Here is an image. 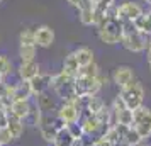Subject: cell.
Masks as SVG:
<instances>
[{"label":"cell","mask_w":151,"mask_h":146,"mask_svg":"<svg viewBox=\"0 0 151 146\" xmlns=\"http://www.w3.org/2000/svg\"><path fill=\"white\" fill-rule=\"evenodd\" d=\"M99 39L104 44H117L122 39V22L117 17H105L99 26Z\"/></svg>","instance_id":"6da1fadb"},{"label":"cell","mask_w":151,"mask_h":146,"mask_svg":"<svg viewBox=\"0 0 151 146\" xmlns=\"http://www.w3.org/2000/svg\"><path fill=\"white\" fill-rule=\"evenodd\" d=\"M119 93L124 99L127 109H131V111H136V109L144 105V88L141 85V82H137V80H132L129 85L121 88Z\"/></svg>","instance_id":"7a4b0ae2"},{"label":"cell","mask_w":151,"mask_h":146,"mask_svg":"<svg viewBox=\"0 0 151 146\" xmlns=\"http://www.w3.org/2000/svg\"><path fill=\"white\" fill-rule=\"evenodd\" d=\"M102 88V85L99 82V78H83L76 77L73 80V92L76 97H92L99 95V92Z\"/></svg>","instance_id":"3957f363"},{"label":"cell","mask_w":151,"mask_h":146,"mask_svg":"<svg viewBox=\"0 0 151 146\" xmlns=\"http://www.w3.org/2000/svg\"><path fill=\"white\" fill-rule=\"evenodd\" d=\"M121 44L131 53H143L148 46V36H144L141 31L127 32V34H122Z\"/></svg>","instance_id":"277c9868"},{"label":"cell","mask_w":151,"mask_h":146,"mask_svg":"<svg viewBox=\"0 0 151 146\" xmlns=\"http://www.w3.org/2000/svg\"><path fill=\"white\" fill-rule=\"evenodd\" d=\"M144 14L143 7L137 2H122L121 5H117V19L121 22H136L141 15Z\"/></svg>","instance_id":"5b68a950"},{"label":"cell","mask_w":151,"mask_h":146,"mask_svg":"<svg viewBox=\"0 0 151 146\" xmlns=\"http://www.w3.org/2000/svg\"><path fill=\"white\" fill-rule=\"evenodd\" d=\"M73 99H71V100H66V102H63V104L58 107V112H56V116L66 124V127L71 126V124L80 122V119H82V111L75 105Z\"/></svg>","instance_id":"8992f818"},{"label":"cell","mask_w":151,"mask_h":146,"mask_svg":"<svg viewBox=\"0 0 151 146\" xmlns=\"http://www.w3.org/2000/svg\"><path fill=\"white\" fill-rule=\"evenodd\" d=\"M110 78H112V82L119 87V90L124 88L126 85H129L132 80H136V78H134V70L131 68V66H126V65L117 66V68L114 70V73H112Z\"/></svg>","instance_id":"52a82bcc"},{"label":"cell","mask_w":151,"mask_h":146,"mask_svg":"<svg viewBox=\"0 0 151 146\" xmlns=\"http://www.w3.org/2000/svg\"><path fill=\"white\" fill-rule=\"evenodd\" d=\"M36 32V46H39V48H51V44L55 42V31L46 26V24H42V26H37L34 29Z\"/></svg>","instance_id":"ba28073f"},{"label":"cell","mask_w":151,"mask_h":146,"mask_svg":"<svg viewBox=\"0 0 151 146\" xmlns=\"http://www.w3.org/2000/svg\"><path fill=\"white\" fill-rule=\"evenodd\" d=\"M17 73H19L21 82H31L32 78H36L41 73V65L36 60L34 61H27V63H21L19 68H17Z\"/></svg>","instance_id":"9c48e42d"},{"label":"cell","mask_w":151,"mask_h":146,"mask_svg":"<svg viewBox=\"0 0 151 146\" xmlns=\"http://www.w3.org/2000/svg\"><path fill=\"white\" fill-rule=\"evenodd\" d=\"M31 111H32V104L31 100H14L12 105H10V111H9V116H14V117L21 119V121H27V117L31 116Z\"/></svg>","instance_id":"30bf717a"},{"label":"cell","mask_w":151,"mask_h":146,"mask_svg":"<svg viewBox=\"0 0 151 146\" xmlns=\"http://www.w3.org/2000/svg\"><path fill=\"white\" fill-rule=\"evenodd\" d=\"M80 126H82L83 132H85V136H92V134H97L99 131H102L104 134V129L100 122L97 121V117L93 114H85L82 119H80Z\"/></svg>","instance_id":"8fae6325"},{"label":"cell","mask_w":151,"mask_h":146,"mask_svg":"<svg viewBox=\"0 0 151 146\" xmlns=\"http://www.w3.org/2000/svg\"><path fill=\"white\" fill-rule=\"evenodd\" d=\"M31 88L34 95H41L42 92L49 90V85H51V73H39L36 78H32L31 82Z\"/></svg>","instance_id":"7c38bea8"},{"label":"cell","mask_w":151,"mask_h":146,"mask_svg":"<svg viewBox=\"0 0 151 146\" xmlns=\"http://www.w3.org/2000/svg\"><path fill=\"white\" fill-rule=\"evenodd\" d=\"M73 53H75L76 61H78V65H80V66H87V65L95 63V55H93V49H90L88 46H80V48H76Z\"/></svg>","instance_id":"4fadbf2b"},{"label":"cell","mask_w":151,"mask_h":146,"mask_svg":"<svg viewBox=\"0 0 151 146\" xmlns=\"http://www.w3.org/2000/svg\"><path fill=\"white\" fill-rule=\"evenodd\" d=\"M78 70H80V65H78V61H76L75 53H70V55H66L65 61H63L61 71L65 73V75H68L70 78H76V77H78Z\"/></svg>","instance_id":"5bb4252c"},{"label":"cell","mask_w":151,"mask_h":146,"mask_svg":"<svg viewBox=\"0 0 151 146\" xmlns=\"http://www.w3.org/2000/svg\"><path fill=\"white\" fill-rule=\"evenodd\" d=\"M7 129L10 131V134H12L14 141H17V139H21V136L24 134L26 124H24V121H21V119L14 117V116H9V126H7Z\"/></svg>","instance_id":"9a60e30c"},{"label":"cell","mask_w":151,"mask_h":146,"mask_svg":"<svg viewBox=\"0 0 151 146\" xmlns=\"http://www.w3.org/2000/svg\"><path fill=\"white\" fill-rule=\"evenodd\" d=\"M34 93L31 88L29 82H19L15 85V93H14V100H31Z\"/></svg>","instance_id":"2e32d148"},{"label":"cell","mask_w":151,"mask_h":146,"mask_svg":"<svg viewBox=\"0 0 151 146\" xmlns=\"http://www.w3.org/2000/svg\"><path fill=\"white\" fill-rule=\"evenodd\" d=\"M36 104L39 105V107H41V111L46 112V114H48V112H51V111H55V109L58 111L55 99H53V97L48 93V90L42 92L41 95H37V102H36Z\"/></svg>","instance_id":"e0dca14e"},{"label":"cell","mask_w":151,"mask_h":146,"mask_svg":"<svg viewBox=\"0 0 151 146\" xmlns=\"http://www.w3.org/2000/svg\"><path fill=\"white\" fill-rule=\"evenodd\" d=\"M71 141H73V136H71L70 129L68 127H63V129H60V131L56 132L55 141H53L51 145L53 146H70Z\"/></svg>","instance_id":"ac0fdd59"},{"label":"cell","mask_w":151,"mask_h":146,"mask_svg":"<svg viewBox=\"0 0 151 146\" xmlns=\"http://www.w3.org/2000/svg\"><path fill=\"white\" fill-rule=\"evenodd\" d=\"M134 24L144 36H151V10H146Z\"/></svg>","instance_id":"d6986e66"},{"label":"cell","mask_w":151,"mask_h":146,"mask_svg":"<svg viewBox=\"0 0 151 146\" xmlns=\"http://www.w3.org/2000/svg\"><path fill=\"white\" fill-rule=\"evenodd\" d=\"M134 127H136V131L139 132V136H141L143 141H146L148 138H151V112L146 116V119H144L143 122L134 124Z\"/></svg>","instance_id":"ffe728a7"},{"label":"cell","mask_w":151,"mask_h":146,"mask_svg":"<svg viewBox=\"0 0 151 146\" xmlns=\"http://www.w3.org/2000/svg\"><path fill=\"white\" fill-rule=\"evenodd\" d=\"M19 42H21V46H36V32H34V29H31V27L22 29L21 34H19Z\"/></svg>","instance_id":"44dd1931"},{"label":"cell","mask_w":151,"mask_h":146,"mask_svg":"<svg viewBox=\"0 0 151 146\" xmlns=\"http://www.w3.org/2000/svg\"><path fill=\"white\" fill-rule=\"evenodd\" d=\"M104 107H105V102H104L102 99L99 97V95H92L88 97V107H87V111L85 114H99V112L102 111Z\"/></svg>","instance_id":"7402d4cb"},{"label":"cell","mask_w":151,"mask_h":146,"mask_svg":"<svg viewBox=\"0 0 151 146\" xmlns=\"http://www.w3.org/2000/svg\"><path fill=\"white\" fill-rule=\"evenodd\" d=\"M99 75H100V68H99L97 63L80 66V70H78V77H83V78H97Z\"/></svg>","instance_id":"603a6c76"},{"label":"cell","mask_w":151,"mask_h":146,"mask_svg":"<svg viewBox=\"0 0 151 146\" xmlns=\"http://www.w3.org/2000/svg\"><path fill=\"white\" fill-rule=\"evenodd\" d=\"M36 48H37V46H19V58H21V63L34 61L36 60Z\"/></svg>","instance_id":"cb8c5ba5"},{"label":"cell","mask_w":151,"mask_h":146,"mask_svg":"<svg viewBox=\"0 0 151 146\" xmlns=\"http://www.w3.org/2000/svg\"><path fill=\"white\" fill-rule=\"evenodd\" d=\"M122 141L127 146H139L141 143H143V139H141V136H139V132L136 131V127H134V126H131V127H129V131H127V134L124 136Z\"/></svg>","instance_id":"d4e9b609"},{"label":"cell","mask_w":151,"mask_h":146,"mask_svg":"<svg viewBox=\"0 0 151 146\" xmlns=\"http://www.w3.org/2000/svg\"><path fill=\"white\" fill-rule=\"evenodd\" d=\"M116 116V126L122 124V126H132V111L131 109H126V111L119 112V114H114Z\"/></svg>","instance_id":"484cf974"},{"label":"cell","mask_w":151,"mask_h":146,"mask_svg":"<svg viewBox=\"0 0 151 146\" xmlns=\"http://www.w3.org/2000/svg\"><path fill=\"white\" fill-rule=\"evenodd\" d=\"M12 70H14L12 61H10L5 55H0V77L5 78L7 75H10V73H12Z\"/></svg>","instance_id":"4316f807"},{"label":"cell","mask_w":151,"mask_h":146,"mask_svg":"<svg viewBox=\"0 0 151 146\" xmlns=\"http://www.w3.org/2000/svg\"><path fill=\"white\" fill-rule=\"evenodd\" d=\"M150 112H151V109H150V107H144V105H143V107H139V109H136V111H132V126L143 122Z\"/></svg>","instance_id":"83f0119b"},{"label":"cell","mask_w":151,"mask_h":146,"mask_svg":"<svg viewBox=\"0 0 151 146\" xmlns=\"http://www.w3.org/2000/svg\"><path fill=\"white\" fill-rule=\"evenodd\" d=\"M110 109H112L114 114H119V112H122V111L127 109V105H126V102H124V99L121 97V93H117L116 95L114 102H112V105H110Z\"/></svg>","instance_id":"f1b7e54d"},{"label":"cell","mask_w":151,"mask_h":146,"mask_svg":"<svg viewBox=\"0 0 151 146\" xmlns=\"http://www.w3.org/2000/svg\"><path fill=\"white\" fill-rule=\"evenodd\" d=\"M12 141H14V138H12V134H10V131H9L7 127L0 129V146H7Z\"/></svg>","instance_id":"f546056e"},{"label":"cell","mask_w":151,"mask_h":146,"mask_svg":"<svg viewBox=\"0 0 151 146\" xmlns=\"http://www.w3.org/2000/svg\"><path fill=\"white\" fill-rule=\"evenodd\" d=\"M68 129H70V132H71L73 139H76V138H85V132H83V129H82V126H80V122L68 126Z\"/></svg>","instance_id":"4dcf8cb0"},{"label":"cell","mask_w":151,"mask_h":146,"mask_svg":"<svg viewBox=\"0 0 151 146\" xmlns=\"http://www.w3.org/2000/svg\"><path fill=\"white\" fill-rule=\"evenodd\" d=\"M93 2V7L102 9V10H107L109 7L114 5V0H92Z\"/></svg>","instance_id":"1f68e13d"},{"label":"cell","mask_w":151,"mask_h":146,"mask_svg":"<svg viewBox=\"0 0 151 146\" xmlns=\"http://www.w3.org/2000/svg\"><path fill=\"white\" fill-rule=\"evenodd\" d=\"M70 146H92V145H88L85 138H76V139L71 141V145H70Z\"/></svg>","instance_id":"d6a6232c"},{"label":"cell","mask_w":151,"mask_h":146,"mask_svg":"<svg viewBox=\"0 0 151 146\" xmlns=\"http://www.w3.org/2000/svg\"><path fill=\"white\" fill-rule=\"evenodd\" d=\"M7 126H9V114L0 116V129H5Z\"/></svg>","instance_id":"836d02e7"},{"label":"cell","mask_w":151,"mask_h":146,"mask_svg":"<svg viewBox=\"0 0 151 146\" xmlns=\"http://www.w3.org/2000/svg\"><path fill=\"white\" fill-rule=\"evenodd\" d=\"M99 82H100V85H102V87H105V85H109V80L110 78L107 77V75H102V71H100V75H99Z\"/></svg>","instance_id":"e575fe53"},{"label":"cell","mask_w":151,"mask_h":146,"mask_svg":"<svg viewBox=\"0 0 151 146\" xmlns=\"http://www.w3.org/2000/svg\"><path fill=\"white\" fill-rule=\"evenodd\" d=\"M66 2H68V4H70V5H71V7L78 9V7H80V5H82V2H83V0H66Z\"/></svg>","instance_id":"d590c367"},{"label":"cell","mask_w":151,"mask_h":146,"mask_svg":"<svg viewBox=\"0 0 151 146\" xmlns=\"http://www.w3.org/2000/svg\"><path fill=\"white\" fill-rule=\"evenodd\" d=\"M146 60H148V65H150V70H151V51H148V56H146Z\"/></svg>","instance_id":"8d00e7d4"},{"label":"cell","mask_w":151,"mask_h":146,"mask_svg":"<svg viewBox=\"0 0 151 146\" xmlns=\"http://www.w3.org/2000/svg\"><path fill=\"white\" fill-rule=\"evenodd\" d=\"M144 2H146V4H148V5H151V0H144Z\"/></svg>","instance_id":"74e56055"},{"label":"cell","mask_w":151,"mask_h":146,"mask_svg":"<svg viewBox=\"0 0 151 146\" xmlns=\"http://www.w3.org/2000/svg\"><path fill=\"white\" fill-rule=\"evenodd\" d=\"M139 146H148V145H144V143H141V145H139Z\"/></svg>","instance_id":"f35d334b"},{"label":"cell","mask_w":151,"mask_h":146,"mask_svg":"<svg viewBox=\"0 0 151 146\" xmlns=\"http://www.w3.org/2000/svg\"><path fill=\"white\" fill-rule=\"evenodd\" d=\"M0 2H2V0H0Z\"/></svg>","instance_id":"ab89813d"}]
</instances>
